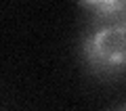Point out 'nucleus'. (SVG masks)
<instances>
[{
	"label": "nucleus",
	"instance_id": "2",
	"mask_svg": "<svg viewBox=\"0 0 126 111\" xmlns=\"http://www.w3.org/2000/svg\"><path fill=\"white\" fill-rule=\"evenodd\" d=\"M82 9L88 13L93 23H111L124 19L126 4L122 0H93V2H82Z\"/></svg>",
	"mask_w": 126,
	"mask_h": 111
},
{
	"label": "nucleus",
	"instance_id": "1",
	"mask_svg": "<svg viewBox=\"0 0 126 111\" xmlns=\"http://www.w3.org/2000/svg\"><path fill=\"white\" fill-rule=\"evenodd\" d=\"M82 63L97 78L113 80L124 73L126 63V25L122 21L94 23V27L82 38Z\"/></svg>",
	"mask_w": 126,
	"mask_h": 111
},
{
	"label": "nucleus",
	"instance_id": "3",
	"mask_svg": "<svg viewBox=\"0 0 126 111\" xmlns=\"http://www.w3.org/2000/svg\"><path fill=\"white\" fill-rule=\"evenodd\" d=\"M116 111H126V109H124V107H120V109H116Z\"/></svg>",
	"mask_w": 126,
	"mask_h": 111
}]
</instances>
